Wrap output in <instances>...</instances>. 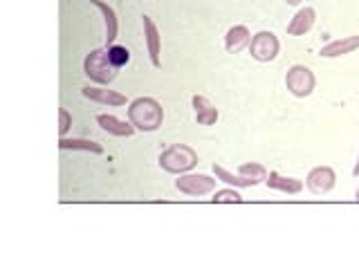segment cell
<instances>
[{
  "label": "cell",
  "instance_id": "cell-5",
  "mask_svg": "<svg viewBox=\"0 0 359 269\" xmlns=\"http://www.w3.org/2000/svg\"><path fill=\"white\" fill-rule=\"evenodd\" d=\"M280 52V43L276 39V34L274 32H258L252 36L250 41V54H252V59L256 61H261V63H269V61H274L276 56Z\"/></svg>",
  "mask_w": 359,
  "mask_h": 269
},
{
  "label": "cell",
  "instance_id": "cell-24",
  "mask_svg": "<svg viewBox=\"0 0 359 269\" xmlns=\"http://www.w3.org/2000/svg\"><path fill=\"white\" fill-rule=\"evenodd\" d=\"M353 175L359 177V157H357V162H355V168H353Z\"/></svg>",
  "mask_w": 359,
  "mask_h": 269
},
{
  "label": "cell",
  "instance_id": "cell-14",
  "mask_svg": "<svg viewBox=\"0 0 359 269\" xmlns=\"http://www.w3.org/2000/svg\"><path fill=\"white\" fill-rule=\"evenodd\" d=\"M265 184L269 188H274V191H280V193H285V195H299L301 191H303V182H301V179H297V177H285V175H280L276 171L267 173Z\"/></svg>",
  "mask_w": 359,
  "mask_h": 269
},
{
  "label": "cell",
  "instance_id": "cell-13",
  "mask_svg": "<svg viewBox=\"0 0 359 269\" xmlns=\"http://www.w3.org/2000/svg\"><path fill=\"white\" fill-rule=\"evenodd\" d=\"M97 123L101 130H106L108 134H115V137H130V134L137 130L130 121H123L115 115H97Z\"/></svg>",
  "mask_w": 359,
  "mask_h": 269
},
{
  "label": "cell",
  "instance_id": "cell-18",
  "mask_svg": "<svg viewBox=\"0 0 359 269\" xmlns=\"http://www.w3.org/2000/svg\"><path fill=\"white\" fill-rule=\"evenodd\" d=\"M213 175H216L220 182H224V184H229V186H233V188H245V186H256L252 179H247V177H243V175H238V173H231V171H227L224 166H220V164H213Z\"/></svg>",
  "mask_w": 359,
  "mask_h": 269
},
{
  "label": "cell",
  "instance_id": "cell-17",
  "mask_svg": "<svg viewBox=\"0 0 359 269\" xmlns=\"http://www.w3.org/2000/svg\"><path fill=\"white\" fill-rule=\"evenodd\" d=\"M59 149L61 151H86V153H95V155L104 153V146L101 144H97L93 139H79V137H61Z\"/></svg>",
  "mask_w": 359,
  "mask_h": 269
},
{
  "label": "cell",
  "instance_id": "cell-23",
  "mask_svg": "<svg viewBox=\"0 0 359 269\" xmlns=\"http://www.w3.org/2000/svg\"><path fill=\"white\" fill-rule=\"evenodd\" d=\"M285 3H287L290 7H297V5H301V3H303V0H285Z\"/></svg>",
  "mask_w": 359,
  "mask_h": 269
},
{
  "label": "cell",
  "instance_id": "cell-9",
  "mask_svg": "<svg viewBox=\"0 0 359 269\" xmlns=\"http://www.w3.org/2000/svg\"><path fill=\"white\" fill-rule=\"evenodd\" d=\"M81 95L90 101H97V104L104 106H126V97L117 90H108V88H81Z\"/></svg>",
  "mask_w": 359,
  "mask_h": 269
},
{
  "label": "cell",
  "instance_id": "cell-12",
  "mask_svg": "<svg viewBox=\"0 0 359 269\" xmlns=\"http://www.w3.org/2000/svg\"><path fill=\"white\" fill-rule=\"evenodd\" d=\"M191 106L196 110V121L200 126H213V123L218 121V108L211 104L207 97L202 95H196L191 99Z\"/></svg>",
  "mask_w": 359,
  "mask_h": 269
},
{
  "label": "cell",
  "instance_id": "cell-10",
  "mask_svg": "<svg viewBox=\"0 0 359 269\" xmlns=\"http://www.w3.org/2000/svg\"><path fill=\"white\" fill-rule=\"evenodd\" d=\"M314 20H317V11L312 7H301L294 14V18L290 20L287 34L290 36H303V34H308L314 27Z\"/></svg>",
  "mask_w": 359,
  "mask_h": 269
},
{
  "label": "cell",
  "instance_id": "cell-15",
  "mask_svg": "<svg viewBox=\"0 0 359 269\" xmlns=\"http://www.w3.org/2000/svg\"><path fill=\"white\" fill-rule=\"evenodd\" d=\"M355 50H359V36H344V39H337V41H330L328 45H323L321 56L323 59H337V56L353 54Z\"/></svg>",
  "mask_w": 359,
  "mask_h": 269
},
{
  "label": "cell",
  "instance_id": "cell-20",
  "mask_svg": "<svg viewBox=\"0 0 359 269\" xmlns=\"http://www.w3.org/2000/svg\"><path fill=\"white\" fill-rule=\"evenodd\" d=\"M245 198L236 191L233 186L231 188H222V191H216L211 198V202H216V205H241Z\"/></svg>",
  "mask_w": 359,
  "mask_h": 269
},
{
  "label": "cell",
  "instance_id": "cell-7",
  "mask_svg": "<svg viewBox=\"0 0 359 269\" xmlns=\"http://www.w3.org/2000/svg\"><path fill=\"white\" fill-rule=\"evenodd\" d=\"M337 184V175L330 166H317V168H312V171L308 173L306 177V186L310 193L314 195H325V193H330V191L334 188Z\"/></svg>",
  "mask_w": 359,
  "mask_h": 269
},
{
  "label": "cell",
  "instance_id": "cell-2",
  "mask_svg": "<svg viewBox=\"0 0 359 269\" xmlns=\"http://www.w3.org/2000/svg\"><path fill=\"white\" fill-rule=\"evenodd\" d=\"M83 72L90 81H95L99 85H108L117 78L119 74V67L110 61V54L108 48H97L93 50L83 61Z\"/></svg>",
  "mask_w": 359,
  "mask_h": 269
},
{
  "label": "cell",
  "instance_id": "cell-21",
  "mask_svg": "<svg viewBox=\"0 0 359 269\" xmlns=\"http://www.w3.org/2000/svg\"><path fill=\"white\" fill-rule=\"evenodd\" d=\"M108 54H110V61L115 63L119 70L123 65H128L130 61V50L123 48V45H108Z\"/></svg>",
  "mask_w": 359,
  "mask_h": 269
},
{
  "label": "cell",
  "instance_id": "cell-22",
  "mask_svg": "<svg viewBox=\"0 0 359 269\" xmlns=\"http://www.w3.org/2000/svg\"><path fill=\"white\" fill-rule=\"evenodd\" d=\"M70 126H72V115L65 108H61L59 110V132H61V137H65L67 130H70Z\"/></svg>",
  "mask_w": 359,
  "mask_h": 269
},
{
  "label": "cell",
  "instance_id": "cell-11",
  "mask_svg": "<svg viewBox=\"0 0 359 269\" xmlns=\"http://www.w3.org/2000/svg\"><path fill=\"white\" fill-rule=\"evenodd\" d=\"M250 41H252V34L245 25H233L224 34V48H227L229 54H238L245 48H250Z\"/></svg>",
  "mask_w": 359,
  "mask_h": 269
},
{
  "label": "cell",
  "instance_id": "cell-19",
  "mask_svg": "<svg viewBox=\"0 0 359 269\" xmlns=\"http://www.w3.org/2000/svg\"><path fill=\"white\" fill-rule=\"evenodd\" d=\"M238 175L247 177V179H252L254 184H261L267 179V171H265V166L263 164H256V162H247V164H241L238 168Z\"/></svg>",
  "mask_w": 359,
  "mask_h": 269
},
{
  "label": "cell",
  "instance_id": "cell-6",
  "mask_svg": "<svg viewBox=\"0 0 359 269\" xmlns=\"http://www.w3.org/2000/svg\"><path fill=\"white\" fill-rule=\"evenodd\" d=\"M216 182L218 179H213L205 173H182L177 179H175V188L180 193L184 195H191V198H200V195H207L211 193L213 188H216Z\"/></svg>",
  "mask_w": 359,
  "mask_h": 269
},
{
  "label": "cell",
  "instance_id": "cell-1",
  "mask_svg": "<svg viewBox=\"0 0 359 269\" xmlns=\"http://www.w3.org/2000/svg\"><path fill=\"white\" fill-rule=\"evenodd\" d=\"M128 121L142 132H155L164 121V110L160 106V101H155L153 97H140L130 101Z\"/></svg>",
  "mask_w": 359,
  "mask_h": 269
},
{
  "label": "cell",
  "instance_id": "cell-25",
  "mask_svg": "<svg viewBox=\"0 0 359 269\" xmlns=\"http://www.w3.org/2000/svg\"><path fill=\"white\" fill-rule=\"evenodd\" d=\"M355 200L359 202V186H357V191H355Z\"/></svg>",
  "mask_w": 359,
  "mask_h": 269
},
{
  "label": "cell",
  "instance_id": "cell-4",
  "mask_svg": "<svg viewBox=\"0 0 359 269\" xmlns=\"http://www.w3.org/2000/svg\"><path fill=\"white\" fill-rule=\"evenodd\" d=\"M317 78H314L312 70L306 65H292L285 74V88L290 90V95H294L299 99H306L314 92Z\"/></svg>",
  "mask_w": 359,
  "mask_h": 269
},
{
  "label": "cell",
  "instance_id": "cell-8",
  "mask_svg": "<svg viewBox=\"0 0 359 269\" xmlns=\"http://www.w3.org/2000/svg\"><path fill=\"white\" fill-rule=\"evenodd\" d=\"M142 22H144L146 50H149L151 63H153L155 67H160V65H162V59H160V52H162V36H160V32H157V25L153 22L151 16H144Z\"/></svg>",
  "mask_w": 359,
  "mask_h": 269
},
{
  "label": "cell",
  "instance_id": "cell-3",
  "mask_svg": "<svg viewBox=\"0 0 359 269\" xmlns=\"http://www.w3.org/2000/svg\"><path fill=\"white\" fill-rule=\"evenodd\" d=\"M160 166L162 171L173 173V175H182L194 171L198 164V153L187 144H175L171 149H166L164 153H160Z\"/></svg>",
  "mask_w": 359,
  "mask_h": 269
},
{
  "label": "cell",
  "instance_id": "cell-16",
  "mask_svg": "<svg viewBox=\"0 0 359 269\" xmlns=\"http://www.w3.org/2000/svg\"><path fill=\"white\" fill-rule=\"evenodd\" d=\"M101 14H104V20H106V43L108 45H115L117 41V34H119V20H117V14L115 9H112L110 5H106L104 0H90Z\"/></svg>",
  "mask_w": 359,
  "mask_h": 269
}]
</instances>
